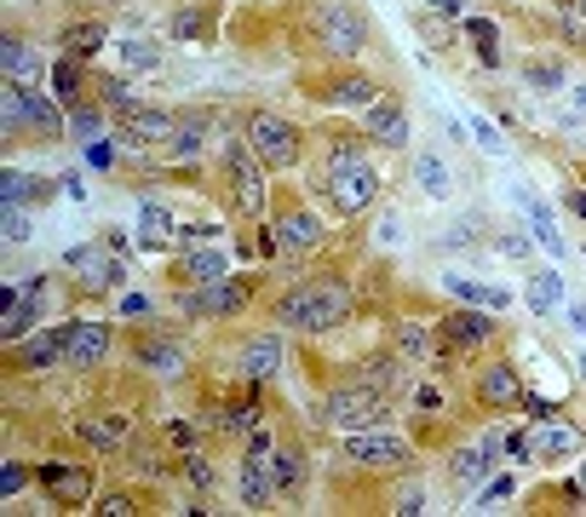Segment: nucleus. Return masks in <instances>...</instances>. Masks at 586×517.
<instances>
[{
	"mask_svg": "<svg viewBox=\"0 0 586 517\" xmlns=\"http://www.w3.org/2000/svg\"><path fill=\"white\" fill-rule=\"evenodd\" d=\"M29 207H7V241H12V248H18V241H29Z\"/></svg>",
	"mask_w": 586,
	"mask_h": 517,
	"instance_id": "49530a36",
	"label": "nucleus"
},
{
	"mask_svg": "<svg viewBox=\"0 0 586 517\" xmlns=\"http://www.w3.org/2000/svg\"><path fill=\"white\" fill-rule=\"evenodd\" d=\"M569 207H575V213L586 219V190H575V196H569Z\"/></svg>",
	"mask_w": 586,
	"mask_h": 517,
	"instance_id": "4d7b16f0",
	"label": "nucleus"
},
{
	"mask_svg": "<svg viewBox=\"0 0 586 517\" xmlns=\"http://www.w3.org/2000/svg\"><path fill=\"white\" fill-rule=\"evenodd\" d=\"M241 374H248V379H276V374H282V339H276V334H254L248 345H241Z\"/></svg>",
	"mask_w": 586,
	"mask_h": 517,
	"instance_id": "c756f323",
	"label": "nucleus"
},
{
	"mask_svg": "<svg viewBox=\"0 0 586 517\" xmlns=\"http://www.w3.org/2000/svg\"><path fill=\"white\" fill-rule=\"evenodd\" d=\"M116 310H121V317H150V299H145V294H121Z\"/></svg>",
	"mask_w": 586,
	"mask_h": 517,
	"instance_id": "de8ad7c7",
	"label": "nucleus"
},
{
	"mask_svg": "<svg viewBox=\"0 0 586 517\" xmlns=\"http://www.w3.org/2000/svg\"><path fill=\"white\" fill-rule=\"evenodd\" d=\"M138 241H145V248H161V253H179V219H172V207L145 201V213H138Z\"/></svg>",
	"mask_w": 586,
	"mask_h": 517,
	"instance_id": "bb28decb",
	"label": "nucleus"
},
{
	"mask_svg": "<svg viewBox=\"0 0 586 517\" xmlns=\"http://www.w3.org/2000/svg\"><path fill=\"white\" fill-rule=\"evenodd\" d=\"M23 483H29V471H23L18 460H7V466H0V500H12V495L23 489Z\"/></svg>",
	"mask_w": 586,
	"mask_h": 517,
	"instance_id": "a18cd8bd",
	"label": "nucleus"
},
{
	"mask_svg": "<svg viewBox=\"0 0 586 517\" xmlns=\"http://www.w3.org/2000/svg\"><path fill=\"white\" fill-rule=\"evenodd\" d=\"M207 138H213V116H207V110H190V116H179V132H172L167 156H172V161H196V156L207 150Z\"/></svg>",
	"mask_w": 586,
	"mask_h": 517,
	"instance_id": "c85d7f7f",
	"label": "nucleus"
},
{
	"mask_svg": "<svg viewBox=\"0 0 586 517\" xmlns=\"http://www.w3.org/2000/svg\"><path fill=\"white\" fill-rule=\"evenodd\" d=\"M448 460H455V466H448V477H455L460 489H477V483L489 477V466H495L483 448H460V455H448Z\"/></svg>",
	"mask_w": 586,
	"mask_h": 517,
	"instance_id": "e433bc0d",
	"label": "nucleus"
},
{
	"mask_svg": "<svg viewBox=\"0 0 586 517\" xmlns=\"http://www.w3.org/2000/svg\"><path fill=\"white\" fill-rule=\"evenodd\" d=\"M477 402L495 408V414H506V408L524 402V379H517V368H511V362H489V368H483V374H477Z\"/></svg>",
	"mask_w": 586,
	"mask_h": 517,
	"instance_id": "a878e982",
	"label": "nucleus"
},
{
	"mask_svg": "<svg viewBox=\"0 0 586 517\" xmlns=\"http://www.w3.org/2000/svg\"><path fill=\"white\" fill-rule=\"evenodd\" d=\"M52 98L63 103V110H76V103L92 98V76H87L81 58H58L52 63Z\"/></svg>",
	"mask_w": 586,
	"mask_h": 517,
	"instance_id": "cd10ccee",
	"label": "nucleus"
},
{
	"mask_svg": "<svg viewBox=\"0 0 586 517\" xmlns=\"http://www.w3.org/2000/svg\"><path fill=\"white\" fill-rule=\"evenodd\" d=\"M172 132H179V116L172 110H156V103H132V110L121 116V132H116V145H172Z\"/></svg>",
	"mask_w": 586,
	"mask_h": 517,
	"instance_id": "ddd939ff",
	"label": "nucleus"
},
{
	"mask_svg": "<svg viewBox=\"0 0 586 517\" xmlns=\"http://www.w3.org/2000/svg\"><path fill=\"white\" fill-rule=\"evenodd\" d=\"M276 241H282V253H310V248H322V219L317 213H305V201L282 196V207H276Z\"/></svg>",
	"mask_w": 586,
	"mask_h": 517,
	"instance_id": "4468645a",
	"label": "nucleus"
},
{
	"mask_svg": "<svg viewBox=\"0 0 586 517\" xmlns=\"http://www.w3.org/2000/svg\"><path fill=\"white\" fill-rule=\"evenodd\" d=\"M414 185H420L431 201H448V190H455V172H448V161L443 156H414Z\"/></svg>",
	"mask_w": 586,
	"mask_h": 517,
	"instance_id": "2f4dec72",
	"label": "nucleus"
},
{
	"mask_svg": "<svg viewBox=\"0 0 586 517\" xmlns=\"http://www.w3.org/2000/svg\"><path fill=\"white\" fill-rule=\"evenodd\" d=\"M110 345H116V328L110 322H69V368H98L103 357H110Z\"/></svg>",
	"mask_w": 586,
	"mask_h": 517,
	"instance_id": "4be33fe9",
	"label": "nucleus"
},
{
	"mask_svg": "<svg viewBox=\"0 0 586 517\" xmlns=\"http://www.w3.org/2000/svg\"><path fill=\"white\" fill-rule=\"evenodd\" d=\"M351 466H368V471H386V466H408L414 455H408V443L403 437H386V431H351L345 437V448H339Z\"/></svg>",
	"mask_w": 586,
	"mask_h": 517,
	"instance_id": "9b49d317",
	"label": "nucleus"
},
{
	"mask_svg": "<svg viewBox=\"0 0 586 517\" xmlns=\"http://www.w3.org/2000/svg\"><path fill=\"white\" fill-rule=\"evenodd\" d=\"M236 489H241V506H248V511H270L276 500H282V483H276L270 455H254V448H248V460H241Z\"/></svg>",
	"mask_w": 586,
	"mask_h": 517,
	"instance_id": "aec40b11",
	"label": "nucleus"
},
{
	"mask_svg": "<svg viewBox=\"0 0 586 517\" xmlns=\"http://www.w3.org/2000/svg\"><path fill=\"white\" fill-rule=\"evenodd\" d=\"M495 248H500L506 259H524V253H529V241H524V236H495Z\"/></svg>",
	"mask_w": 586,
	"mask_h": 517,
	"instance_id": "8fccbe9b",
	"label": "nucleus"
},
{
	"mask_svg": "<svg viewBox=\"0 0 586 517\" xmlns=\"http://www.w3.org/2000/svg\"><path fill=\"white\" fill-rule=\"evenodd\" d=\"M310 41H317L328 58L357 63V52H368V18L357 12V0H317L310 7Z\"/></svg>",
	"mask_w": 586,
	"mask_h": 517,
	"instance_id": "f03ea898",
	"label": "nucleus"
},
{
	"mask_svg": "<svg viewBox=\"0 0 586 517\" xmlns=\"http://www.w3.org/2000/svg\"><path fill=\"white\" fill-rule=\"evenodd\" d=\"M76 437L92 448V455H127L132 443V414H76Z\"/></svg>",
	"mask_w": 586,
	"mask_h": 517,
	"instance_id": "dca6fc26",
	"label": "nucleus"
},
{
	"mask_svg": "<svg viewBox=\"0 0 586 517\" xmlns=\"http://www.w3.org/2000/svg\"><path fill=\"white\" fill-rule=\"evenodd\" d=\"M477 448H483V455H489V460H495V455H500V448H506V437H500V431H483V443H477Z\"/></svg>",
	"mask_w": 586,
	"mask_h": 517,
	"instance_id": "864d4df0",
	"label": "nucleus"
},
{
	"mask_svg": "<svg viewBox=\"0 0 586 517\" xmlns=\"http://www.w3.org/2000/svg\"><path fill=\"white\" fill-rule=\"evenodd\" d=\"M270 466H276L282 495H299L305 489V477H310V455H305V448H270Z\"/></svg>",
	"mask_w": 586,
	"mask_h": 517,
	"instance_id": "473e14b6",
	"label": "nucleus"
},
{
	"mask_svg": "<svg viewBox=\"0 0 586 517\" xmlns=\"http://www.w3.org/2000/svg\"><path fill=\"white\" fill-rule=\"evenodd\" d=\"M471 132H477V145H483V150H500V132H495L489 121H471Z\"/></svg>",
	"mask_w": 586,
	"mask_h": 517,
	"instance_id": "603ef678",
	"label": "nucleus"
},
{
	"mask_svg": "<svg viewBox=\"0 0 586 517\" xmlns=\"http://www.w3.org/2000/svg\"><path fill=\"white\" fill-rule=\"evenodd\" d=\"M575 483H580V489H586V466H580V477H575Z\"/></svg>",
	"mask_w": 586,
	"mask_h": 517,
	"instance_id": "bf43d9fd",
	"label": "nucleus"
},
{
	"mask_svg": "<svg viewBox=\"0 0 586 517\" xmlns=\"http://www.w3.org/2000/svg\"><path fill=\"white\" fill-rule=\"evenodd\" d=\"M92 511H98V517H132V511H138V500H132V495L121 489V495H103V500H98Z\"/></svg>",
	"mask_w": 586,
	"mask_h": 517,
	"instance_id": "c03bdc74",
	"label": "nucleus"
},
{
	"mask_svg": "<svg viewBox=\"0 0 586 517\" xmlns=\"http://www.w3.org/2000/svg\"><path fill=\"white\" fill-rule=\"evenodd\" d=\"M466 34H471V47L483 63H500V29L489 18H466Z\"/></svg>",
	"mask_w": 586,
	"mask_h": 517,
	"instance_id": "58836bf2",
	"label": "nucleus"
},
{
	"mask_svg": "<svg viewBox=\"0 0 586 517\" xmlns=\"http://www.w3.org/2000/svg\"><path fill=\"white\" fill-rule=\"evenodd\" d=\"M431 7H437L443 18H455V12H460V0H431Z\"/></svg>",
	"mask_w": 586,
	"mask_h": 517,
	"instance_id": "6e6d98bb",
	"label": "nucleus"
},
{
	"mask_svg": "<svg viewBox=\"0 0 586 517\" xmlns=\"http://www.w3.org/2000/svg\"><path fill=\"white\" fill-rule=\"evenodd\" d=\"M379 414H386V397H379L374 386H362V379H345V386H334L317 408V420L339 437H351V431H368Z\"/></svg>",
	"mask_w": 586,
	"mask_h": 517,
	"instance_id": "423d86ee",
	"label": "nucleus"
},
{
	"mask_svg": "<svg viewBox=\"0 0 586 517\" xmlns=\"http://www.w3.org/2000/svg\"><path fill=\"white\" fill-rule=\"evenodd\" d=\"M322 196L334 201L339 219H362L368 207L379 201V172L368 167V156L362 161H345V167H328L322 172Z\"/></svg>",
	"mask_w": 586,
	"mask_h": 517,
	"instance_id": "0eeeda50",
	"label": "nucleus"
},
{
	"mask_svg": "<svg viewBox=\"0 0 586 517\" xmlns=\"http://www.w3.org/2000/svg\"><path fill=\"white\" fill-rule=\"evenodd\" d=\"M437 334H443L448 351H477V345H489V339H495V317H489L483 305H471V310H448V317L437 322Z\"/></svg>",
	"mask_w": 586,
	"mask_h": 517,
	"instance_id": "6ab92c4d",
	"label": "nucleus"
},
{
	"mask_svg": "<svg viewBox=\"0 0 586 517\" xmlns=\"http://www.w3.org/2000/svg\"><path fill=\"white\" fill-rule=\"evenodd\" d=\"M305 98L328 103V110H368L379 98V81H368L362 69H334V76H305Z\"/></svg>",
	"mask_w": 586,
	"mask_h": 517,
	"instance_id": "6e6552de",
	"label": "nucleus"
},
{
	"mask_svg": "<svg viewBox=\"0 0 586 517\" xmlns=\"http://www.w3.org/2000/svg\"><path fill=\"white\" fill-rule=\"evenodd\" d=\"M219 241V225H185L179 230V248H213Z\"/></svg>",
	"mask_w": 586,
	"mask_h": 517,
	"instance_id": "37998d69",
	"label": "nucleus"
},
{
	"mask_svg": "<svg viewBox=\"0 0 586 517\" xmlns=\"http://www.w3.org/2000/svg\"><path fill=\"white\" fill-rule=\"evenodd\" d=\"M558 305H564V276H558V270L529 276V310H535V317H552Z\"/></svg>",
	"mask_w": 586,
	"mask_h": 517,
	"instance_id": "f704fd0d",
	"label": "nucleus"
},
{
	"mask_svg": "<svg viewBox=\"0 0 586 517\" xmlns=\"http://www.w3.org/2000/svg\"><path fill=\"white\" fill-rule=\"evenodd\" d=\"M362 138L368 145H386V150H403L408 145V110L397 98H374L362 110Z\"/></svg>",
	"mask_w": 586,
	"mask_h": 517,
	"instance_id": "412c9836",
	"label": "nucleus"
},
{
	"mask_svg": "<svg viewBox=\"0 0 586 517\" xmlns=\"http://www.w3.org/2000/svg\"><path fill=\"white\" fill-rule=\"evenodd\" d=\"M0 69H7V81H18V87H34L41 92V81H52V69H47V58L34 52L23 34H7V47H0Z\"/></svg>",
	"mask_w": 586,
	"mask_h": 517,
	"instance_id": "5701e85b",
	"label": "nucleus"
},
{
	"mask_svg": "<svg viewBox=\"0 0 586 517\" xmlns=\"http://www.w3.org/2000/svg\"><path fill=\"white\" fill-rule=\"evenodd\" d=\"M185 477L196 483L201 495H213V489H219V471H213V460H207L201 448H185Z\"/></svg>",
	"mask_w": 586,
	"mask_h": 517,
	"instance_id": "a19ab883",
	"label": "nucleus"
},
{
	"mask_svg": "<svg viewBox=\"0 0 586 517\" xmlns=\"http://www.w3.org/2000/svg\"><path fill=\"white\" fill-rule=\"evenodd\" d=\"M506 495H511L506 477H489V483H483V506H495V500H506Z\"/></svg>",
	"mask_w": 586,
	"mask_h": 517,
	"instance_id": "3c124183",
	"label": "nucleus"
},
{
	"mask_svg": "<svg viewBox=\"0 0 586 517\" xmlns=\"http://www.w3.org/2000/svg\"><path fill=\"white\" fill-rule=\"evenodd\" d=\"M524 437H529V460H540V466L569 460V455H580V448H586V431H575L564 420H529Z\"/></svg>",
	"mask_w": 586,
	"mask_h": 517,
	"instance_id": "f3484780",
	"label": "nucleus"
},
{
	"mask_svg": "<svg viewBox=\"0 0 586 517\" xmlns=\"http://www.w3.org/2000/svg\"><path fill=\"white\" fill-rule=\"evenodd\" d=\"M69 138H81L87 150L103 145V103H98V98H87V103H76V110H69Z\"/></svg>",
	"mask_w": 586,
	"mask_h": 517,
	"instance_id": "72a5a7b5",
	"label": "nucleus"
},
{
	"mask_svg": "<svg viewBox=\"0 0 586 517\" xmlns=\"http://www.w3.org/2000/svg\"><path fill=\"white\" fill-rule=\"evenodd\" d=\"M524 81H529L535 92H558V87H564V63H558V58H529V63H524Z\"/></svg>",
	"mask_w": 586,
	"mask_h": 517,
	"instance_id": "ea45409f",
	"label": "nucleus"
},
{
	"mask_svg": "<svg viewBox=\"0 0 586 517\" xmlns=\"http://www.w3.org/2000/svg\"><path fill=\"white\" fill-rule=\"evenodd\" d=\"M103 41H110V29H103V18L69 23V29H63V58H81V63H92V58L103 52Z\"/></svg>",
	"mask_w": 586,
	"mask_h": 517,
	"instance_id": "7c9ffc66",
	"label": "nucleus"
},
{
	"mask_svg": "<svg viewBox=\"0 0 586 517\" xmlns=\"http://www.w3.org/2000/svg\"><path fill=\"white\" fill-rule=\"evenodd\" d=\"M241 138H248V150L270 172H288V167L305 161V132L288 116H276V110H248V116H241Z\"/></svg>",
	"mask_w": 586,
	"mask_h": 517,
	"instance_id": "7ed1b4c3",
	"label": "nucleus"
},
{
	"mask_svg": "<svg viewBox=\"0 0 586 517\" xmlns=\"http://www.w3.org/2000/svg\"><path fill=\"white\" fill-rule=\"evenodd\" d=\"M351 305H357V288L345 282V270H317L270 299V322H282L294 334H328L351 317Z\"/></svg>",
	"mask_w": 586,
	"mask_h": 517,
	"instance_id": "f257e3e1",
	"label": "nucleus"
},
{
	"mask_svg": "<svg viewBox=\"0 0 586 517\" xmlns=\"http://www.w3.org/2000/svg\"><path fill=\"white\" fill-rule=\"evenodd\" d=\"M41 317H47V282L34 276V282L12 288L7 317H0V334H7V345H18L23 334H34V322H41Z\"/></svg>",
	"mask_w": 586,
	"mask_h": 517,
	"instance_id": "a211bd4d",
	"label": "nucleus"
},
{
	"mask_svg": "<svg viewBox=\"0 0 586 517\" xmlns=\"http://www.w3.org/2000/svg\"><path fill=\"white\" fill-rule=\"evenodd\" d=\"M63 270H76L87 288H121V282H127V270L116 265V248H110V241H81V248H69V253H63Z\"/></svg>",
	"mask_w": 586,
	"mask_h": 517,
	"instance_id": "f8f14e48",
	"label": "nucleus"
},
{
	"mask_svg": "<svg viewBox=\"0 0 586 517\" xmlns=\"http://www.w3.org/2000/svg\"><path fill=\"white\" fill-rule=\"evenodd\" d=\"M448 294H460L466 305H483V310H506L511 305L506 288H477V282H466V276H448Z\"/></svg>",
	"mask_w": 586,
	"mask_h": 517,
	"instance_id": "4c0bfd02",
	"label": "nucleus"
},
{
	"mask_svg": "<svg viewBox=\"0 0 586 517\" xmlns=\"http://www.w3.org/2000/svg\"><path fill=\"white\" fill-rule=\"evenodd\" d=\"M575 12H580V18H586V0H575Z\"/></svg>",
	"mask_w": 586,
	"mask_h": 517,
	"instance_id": "13d9d810",
	"label": "nucleus"
},
{
	"mask_svg": "<svg viewBox=\"0 0 586 517\" xmlns=\"http://www.w3.org/2000/svg\"><path fill=\"white\" fill-rule=\"evenodd\" d=\"M132 357H138V368H150V374H161V379H179V374L190 368L185 345H172L167 334H138V339H132Z\"/></svg>",
	"mask_w": 586,
	"mask_h": 517,
	"instance_id": "393cba45",
	"label": "nucleus"
},
{
	"mask_svg": "<svg viewBox=\"0 0 586 517\" xmlns=\"http://www.w3.org/2000/svg\"><path fill=\"white\" fill-rule=\"evenodd\" d=\"M397 511H426V495H420V483H408V489L397 495Z\"/></svg>",
	"mask_w": 586,
	"mask_h": 517,
	"instance_id": "09e8293b",
	"label": "nucleus"
},
{
	"mask_svg": "<svg viewBox=\"0 0 586 517\" xmlns=\"http://www.w3.org/2000/svg\"><path fill=\"white\" fill-rule=\"evenodd\" d=\"M34 483H41L47 500L63 506V511H81L92 500V466H81V460H47V466H34Z\"/></svg>",
	"mask_w": 586,
	"mask_h": 517,
	"instance_id": "1a4fd4ad",
	"label": "nucleus"
},
{
	"mask_svg": "<svg viewBox=\"0 0 586 517\" xmlns=\"http://www.w3.org/2000/svg\"><path fill=\"white\" fill-rule=\"evenodd\" d=\"M569 328L586 339V305H569Z\"/></svg>",
	"mask_w": 586,
	"mask_h": 517,
	"instance_id": "5fc2aeb1",
	"label": "nucleus"
},
{
	"mask_svg": "<svg viewBox=\"0 0 586 517\" xmlns=\"http://www.w3.org/2000/svg\"><path fill=\"white\" fill-rule=\"evenodd\" d=\"M121 58H127V69H156V63H161V47H150V41H127Z\"/></svg>",
	"mask_w": 586,
	"mask_h": 517,
	"instance_id": "79ce46f5",
	"label": "nucleus"
},
{
	"mask_svg": "<svg viewBox=\"0 0 586 517\" xmlns=\"http://www.w3.org/2000/svg\"><path fill=\"white\" fill-rule=\"evenodd\" d=\"M167 276H172V288H207V282H219V276H230V259H225L219 241L213 248H179Z\"/></svg>",
	"mask_w": 586,
	"mask_h": 517,
	"instance_id": "2eb2a0df",
	"label": "nucleus"
},
{
	"mask_svg": "<svg viewBox=\"0 0 586 517\" xmlns=\"http://www.w3.org/2000/svg\"><path fill=\"white\" fill-rule=\"evenodd\" d=\"M92 98L103 103V110H116V116H127L132 103H138V98H132V81H127V76H92Z\"/></svg>",
	"mask_w": 586,
	"mask_h": 517,
	"instance_id": "c9c22d12",
	"label": "nucleus"
},
{
	"mask_svg": "<svg viewBox=\"0 0 586 517\" xmlns=\"http://www.w3.org/2000/svg\"><path fill=\"white\" fill-rule=\"evenodd\" d=\"M265 172H270V167L248 150V138H225V190H230V201H236V213L265 219V196H270Z\"/></svg>",
	"mask_w": 586,
	"mask_h": 517,
	"instance_id": "39448f33",
	"label": "nucleus"
},
{
	"mask_svg": "<svg viewBox=\"0 0 586 517\" xmlns=\"http://www.w3.org/2000/svg\"><path fill=\"white\" fill-rule=\"evenodd\" d=\"M167 34L172 41H213L219 34V0H185V7H172Z\"/></svg>",
	"mask_w": 586,
	"mask_h": 517,
	"instance_id": "b1692460",
	"label": "nucleus"
},
{
	"mask_svg": "<svg viewBox=\"0 0 586 517\" xmlns=\"http://www.w3.org/2000/svg\"><path fill=\"white\" fill-rule=\"evenodd\" d=\"M12 368L18 374H52L69 368V322L63 328H34L12 345Z\"/></svg>",
	"mask_w": 586,
	"mask_h": 517,
	"instance_id": "9d476101",
	"label": "nucleus"
},
{
	"mask_svg": "<svg viewBox=\"0 0 586 517\" xmlns=\"http://www.w3.org/2000/svg\"><path fill=\"white\" fill-rule=\"evenodd\" d=\"M172 305H179V317H196V322H230L254 305V276H219L207 288H185Z\"/></svg>",
	"mask_w": 586,
	"mask_h": 517,
	"instance_id": "20e7f679",
	"label": "nucleus"
}]
</instances>
